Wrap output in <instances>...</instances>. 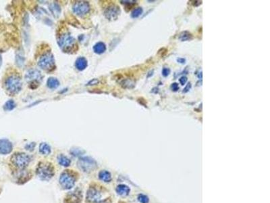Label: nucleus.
<instances>
[{
  "mask_svg": "<svg viewBox=\"0 0 270 203\" xmlns=\"http://www.w3.org/2000/svg\"><path fill=\"white\" fill-rule=\"evenodd\" d=\"M5 88L10 94H16L19 93L22 89V82L21 77L18 75L13 74L6 78L4 82Z\"/></svg>",
  "mask_w": 270,
  "mask_h": 203,
  "instance_id": "1",
  "label": "nucleus"
},
{
  "mask_svg": "<svg viewBox=\"0 0 270 203\" xmlns=\"http://www.w3.org/2000/svg\"><path fill=\"white\" fill-rule=\"evenodd\" d=\"M59 48L64 52L68 53L73 50L76 45V40L69 34H64L59 37L58 41Z\"/></svg>",
  "mask_w": 270,
  "mask_h": 203,
  "instance_id": "2",
  "label": "nucleus"
},
{
  "mask_svg": "<svg viewBox=\"0 0 270 203\" xmlns=\"http://www.w3.org/2000/svg\"><path fill=\"white\" fill-rule=\"evenodd\" d=\"M43 76L40 71L36 69L29 70L26 72L25 78L29 83L30 88L34 89L39 87L40 82L42 81Z\"/></svg>",
  "mask_w": 270,
  "mask_h": 203,
  "instance_id": "3",
  "label": "nucleus"
},
{
  "mask_svg": "<svg viewBox=\"0 0 270 203\" xmlns=\"http://www.w3.org/2000/svg\"><path fill=\"white\" fill-rule=\"evenodd\" d=\"M37 174L42 180H49L53 177L54 169L52 165L50 163L41 162L37 169Z\"/></svg>",
  "mask_w": 270,
  "mask_h": 203,
  "instance_id": "4",
  "label": "nucleus"
},
{
  "mask_svg": "<svg viewBox=\"0 0 270 203\" xmlns=\"http://www.w3.org/2000/svg\"><path fill=\"white\" fill-rule=\"evenodd\" d=\"M38 65L43 70L50 71L55 69V60L53 55L51 52L46 53L40 57Z\"/></svg>",
  "mask_w": 270,
  "mask_h": 203,
  "instance_id": "5",
  "label": "nucleus"
},
{
  "mask_svg": "<svg viewBox=\"0 0 270 203\" xmlns=\"http://www.w3.org/2000/svg\"><path fill=\"white\" fill-rule=\"evenodd\" d=\"M78 166L82 171L89 173L96 169L97 163L94 160L90 157H82L78 161Z\"/></svg>",
  "mask_w": 270,
  "mask_h": 203,
  "instance_id": "6",
  "label": "nucleus"
},
{
  "mask_svg": "<svg viewBox=\"0 0 270 203\" xmlns=\"http://www.w3.org/2000/svg\"><path fill=\"white\" fill-rule=\"evenodd\" d=\"M13 164L20 169H24L30 162V157L25 153H16L12 157Z\"/></svg>",
  "mask_w": 270,
  "mask_h": 203,
  "instance_id": "7",
  "label": "nucleus"
},
{
  "mask_svg": "<svg viewBox=\"0 0 270 203\" xmlns=\"http://www.w3.org/2000/svg\"><path fill=\"white\" fill-rule=\"evenodd\" d=\"M59 183L64 189H71L74 187L75 183L74 177L70 172L65 171L62 173L59 178Z\"/></svg>",
  "mask_w": 270,
  "mask_h": 203,
  "instance_id": "8",
  "label": "nucleus"
},
{
  "mask_svg": "<svg viewBox=\"0 0 270 203\" xmlns=\"http://www.w3.org/2000/svg\"><path fill=\"white\" fill-rule=\"evenodd\" d=\"M90 5H89L88 3L87 2L84 1L75 2L72 7L73 12L75 14L79 16H82L87 14L90 12Z\"/></svg>",
  "mask_w": 270,
  "mask_h": 203,
  "instance_id": "9",
  "label": "nucleus"
},
{
  "mask_svg": "<svg viewBox=\"0 0 270 203\" xmlns=\"http://www.w3.org/2000/svg\"><path fill=\"white\" fill-rule=\"evenodd\" d=\"M120 14V9L118 5H111L105 8L104 15L105 18L110 20H116Z\"/></svg>",
  "mask_w": 270,
  "mask_h": 203,
  "instance_id": "10",
  "label": "nucleus"
},
{
  "mask_svg": "<svg viewBox=\"0 0 270 203\" xmlns=\"http://www.w3.org/2000/svg\"><path fill=\"white\" fill-rule=\"evenodd\" d=\"M12 143L7 139L0 140V154H8L12 150Z\"/></svg>",
  "mask_w": 270,
  "mask_h": 203,
  "instance_id": "11",
  "label": "nucleus"
},
{
  "mask_svg": "<svg viewBox=\"0 0 270 203\" xmlns=\"http://www.w3.org/2000/svg\"><path fill=\"white\" fill-rule=\"evenodd\" d=\"M101 196V194L99 191H97L96 189L91 188L89 189L87 193V199L91 202H97L100 199V197Z\"/></svg>",
  "mask_w": 270,
  "mask_h": 203,
  "instance_id": "12",
  "label": "nucleus"
},
{
  "mask_svg": "<svg viewBox=\"0 0 270 203\" xmlns=\"http://www.w3.org/2000/svg\"><path fill=\"white\" fill-rule=\"evenodd\" d=\"M87 60L85 58V57H79L76 59V60L75 62V66L78 70H85L86 67H87Z\"/></svg>",
  "mask_w": 270,
  "mask_h": 203,
  "instance_id": "13",
  "label": "nucleus"
},
{
  "mask_svg": "<svg viewBox=\"0 0 270 203\" xmlns=\"http://www.w3.org/2000/svg\"><path fill=\"white\" fill-rule=\"evenodd\" d=\"M106 45L103 42H98L93 47L94 52L97 54H104L105 51H106Z\"/></svg>",
  "mask_w": 270,
  "mask_h": 203,
  "instance_id": "14",
  "label": "nucleus"
},
{
  "mask_svg": "<svg viewBox=\"0 0 270 203\" xmlns=\"http://www.w3.org/2000/svg\"><path fill=\"white\" fill-rule=\"evenodd\" d=\"M99 177L101 180L104 181V182H110L112 181V175H111L110 173L107 171L103 170L101 171H100L99 173Z\"/></svg>",
  "mask_w": 270,
  "mask_h": 203,
  "instance_id": "15",
  "label": "nucleus"
},
{
  "mask_svg": "<svg viewBox=\"0 0 270 203\" xmlns=\"http://www.w3.org/2000/svg\"><path fill=\"white\" fill-rule=\"evenodd\" d=\"M116 192L121 196H127L130 192V188L125 185H119L116 188Z\"/></svg>",
  "mask_w": 270,
  "mask_h": 203,
  "instance_id": "16",
  "label": "nucleus"
},
{
  "mask_svg": "<svg viewBox=\"0 0 270 203\" xmlns=\"http://www.w3.org/2000/svg\"><path fill=\"white\" fill-rule=\"evenodd\" d=\"M47 85L50 89H56L59 85V81L55 77H50L47 79Z\"/></svg>",
  "mask_w": 270,
  "mask_h": 203,
  "instance_id": "17",
  "label": "nucleus"
},
{
  "mask_svg": "<svg viewBox=\"0 0 270 203\" xmlns=\"http://www.w3.org/2000/svg\"><path fill=\"white\" fill-rule=\"evenodd\" d=\"M58 161L59 164L63 167H68L71 163L70 160L63 154H59L58 156Z\"/></svg>",
  "mask_w": 270,
  "mask_h": 203,
  "instance_id": "18",
  "label": "nucleus"
},
{
  "mask_svg": "<svg viewBox=\"0 0 270 203\" xmlns=\"http://www.w3.org/2000/svg\"><path fill=\"white\" fill-rule=\"evenodd\" d=\"M39 151L43 155H48L51 153V148L47 143H42L40 144Z\"/></svg>",
  "mask_w": 270,
  "mask_h": 203,
  "instance_id": "19",
  "label": "nucleus"
},
{
  "mask_svg": "<svg viewBox=\"0 0 270 203\" xmlns=\"http://www.w3.org/2000/svg\"><path fill=\"white\" fill-rule=\"evenodd\" d=\"M49 8H50V10H51V13H52L54 16H58L59 15V14H60L61 12V9L58 4H56V3H53V4H51L50 5V7Z\"/></svg>",
  "mask_w": 270,
  "mask_h": 203,
  "instance_id": "20",
  "label": "nucleus"
},
{
  "mask_svg": "<svg viewBox=\"0 0 270 203\" xmlns=\"http://www.w3.org/2000/svg\"><path fill=\"white\" fill-rule=\"evenodd\" d=\"M178 39L182 42H186V41H190L193 39V35L190 32L183 31L179 35Z\"/></svg>",
  "mask_w": 270,
  "mask_h": 203,
  "instance_id": "21",
  "label": "nucleus"
},
{
  "mask_svg": "<svg viewBox=\"0 0 270 203\" xmlns=\"http://www.w3.org/2000/svg\"><path fill=\"white\" fill-rule=\"evenodd\" d=\"M16 107V103L13 100H10L5 103L4 105V109L5 111H11Z\"/></svg>",
  "mask_w": 270,
  "mask_h": 203,
  "instance_id": "22",
  "label": "nucleus"
},
{
  "mask_svg": "<svg viewBox=\"0 0 270 203\" xmlns=\"http://www.w3.org/2000/svg\"><path fill=\"white\" fill-rule=\"evenodd\" d=\"M121 85L124 88L130 89L133 88L134 87V83L132 80L129 79V78H126V79L122 81V82L121 83Z\"/></svg>",
  "mask_w": 270,
  "mask_h": 203,
  "instance_id": "23",
  "label": "nucleus"
},
{
  "mask_svg": "<svg viewBox=\"0 0 270 203\" xmlns=\"http://www.w3.org/2000/svg\"><path fill=\"white\" fill-rule=\"evenodd\" d=\"M142 12H143V10L142 8H137L132 12L131 17L132 18H136L138 17H139V16L142 14Z\"/></svg>",
  "mask_w": 270,
  "mask_h": 203,
  "instance_id": "24",
  "label": "nucleus"
},
{
  "mask_svg": "<svg viewBox=\"0 0 270 203\" xmlns=\"http://www.w3.org/2000/svg\"><path fill=\"white\" fill-rule=\"evenodd\" d=\"M78 200H79L78 196L75 194H71L70 196L68 198V201L70 202L68 203H77L78 202Z\"/></svg>",
  "mask_w": 270,
  "mask_h": 203,
  "instance_id": "25",
  "label": "nucleus"
},
{
  "mask_svg": "<svg viewBox=\"0 0 270 203\" xmlns=\"http://www.w3.org/2000/svg\"><path fill=\"white\" fill-rule=\"evenodd\" d=\"M16 63L19 66H22L24 63V58L22 56L20 55V54L16 55Z\"/></svg>",
  "mask_w": 270,
  "mask_h": 203,
  "instance_id": "26",
  "label": "nucleus"
},
{
  "mask_svg": "<svg viewBox=\"0 0 270 203\" xmlns=\"http://www.w3.org/2000/svg\"><path fill=\"white\" fill-rule=\"evenodd\" d=\"M139 202L141 203H148V198L143 194H140L138 197Z\"/></svg>",
  "mask_w": 270,
  "mask_h": 203,
  "instance_id": "27",
  "label": "nucleus"
},
{
  "mask_svg": "<svg viewBox=\"0 0 270 203\" xmlns=\"http://www.w3.org/2000/svg\"><path fill=\"white\" fill-rule=\"evenodd\" d=\"M84 152V151H82L80 149H72L71 150V153L72 154V155L74 156H78V155H81L82 153Z\"/></svg>",
  "mask_w": 270,
  "mask_h": 203,
  "instance_id": "28",
  "label": "nucleus"
},
{
  "mask_svg": "<svg viewBox=\"0 0 270 203\" xmlns=\"http://www.w3.org/2000/svg\"><path fill=\"white\" fill-rule=\"evenodd\" d=\"M162 75L164 76V77H167V76H168L169 75H170V69H169V68H166V67H165V68H164L163 69V70H162Z\"/></svg>",
  "mask_w": 270,
  "mask_h": 203,
  "instance_id": "29",
  "label": "nucleus"
},
{
  "mask_svg": "<svg viewBox=\"0 0 270 203\" xmlns=\"http://www.w3.org/2000/svg\"><path fill=\"white\" fill-rule=\"evenodd\" d=\"M34 147H35V143H28V144H27L26 146H25V148H26V149L27 150H30V151H32L34 150Z\"/></svg>",
  "mask_w": 270,
  "mask_h": 203,
  "instance_id": "30",
  "label": "nucleus"
},
{
  "mask_svg": "<svg viewBox=\"0 0 270 203\" xmlns=\"http://www.w3.org/2000/svg\"><path fill=\"white\" fill-rule=\"evenodd\" d=\"M170 88H171L173 91H177L179 89V86H178V84L177 83H174L170 86Z\"/></svg>",
  "mask_w": 270,
  "mask_h": 203,
  "instance_id": "31",
  "label": "nucleus"
},
{
  "mask_svg": "<svg viewBox=\"0 0 270 203\" xmlns=\"http://www.w3.org/2000/svg\"><path fill=\"white\" fill-rule=\"evenodd\" d=\"M121 3L126 5H132L134 4H136V1H132V0H130V1H121Z\"/></svg>",
  "mask_w": 270,
  "mask_h": 203,
  "instance_id": "32",
  "label": "nucleus"
},
{
  "mask_svg": "<svg viewBox=\"0 0 270 203\" xmlns=\"http://www.w3.org/2000/svg\"><path fill=\"white\" fill-rule=\"evenodd\" d=\"M187 81H188L187 77H184V76H183V77H181V78H180V79H179L180 83L182 85H185V84L186 83V82H187Z\"/></svg>",
  "mask_w": 270,
  "mask_h": 203,
  "instance_id": "33",
  "label": "nucleus"
},
{
  "mask_svg": "<svg viewBox=\"0 0 270 203\" xmlns=\"http://www.w3.org/2000/svg\"><path fill=\"white\" fill-rule=\"evenodd\" d=\"M190 88H191V83H188L187 84V85H186V86L185 87V88H184V89H183L182 93H184V94L187 93V92H188L189 90H190Z\"/></svg>",
  "mask_w": 270,
  "mask_h": 203,
  "instance_id": "34",
  "label": "nucleus"
},
{
  "mask_svg": "<svg viewBox=\"0 0 270 203\" xmlns=\"http://www.w3.org/2000/svg\"><path fill=\"white\" fill-rule=\"evenodd\" d=\"M99 83V81L97 79H95V78H94V79H93L92 81H91L90 82H89L88 83V85H96V84H97Z\"/></svg>",
  "mask_w": 270,
  "mask_h": 203,
  "instance_id": "35",
  "label": "nucleus"
},
{
  "mask_svg": "<svg viewBox=\"0 0 270 203\" xmlns=\"http://www.w3.org/2000/svg\"><path fill=\"white\" fill-rule=\"evenodd\" d=\"M177 61H178V62H179V63H181V64H184L185 62H186V60H185L184 58H178V59H177Z\"/></svg>",
  "mask_w": 270,
  "mask_h": 203,
  "instance_id": "36",
  "label": "nucleus"
},
{
  "mask_svg": "<svg viewBox=\"0 0 270 203\" xmlns=\"http://www.w3.org/2000/svg\"><path fill=\"white\" fill-rule=\"evenodd\" d=\"M2 58L1 55H0V66L2 65Z\"/></svg>",
  "mask_w": 270,
  "mask_h": 203,
  "instance_id": "37",
  "label": "nucleus"
}]
</instances>
